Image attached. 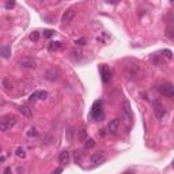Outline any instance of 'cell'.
Masks as SVG:
<instances>
[{
  "label": "cell",
  "instance_id": "obj_1",
  "mask_svg": "<svg viewBox=\"0 0 174 174\" xmlns=\"http://www.w3.org/2000/svg\"><path fill=\"white\" fill-rule=\"evenodd\" d=\"M15 124H16V117L15 116L7 114V116H4V117L2 118V121H0V131L7 132L8 129H11Z\"/></svg>",
  "mask_w": 174,
  "mask_h": 174
},
{
  "label": "cell",
  "instance_id": "obj_2",
  "mask_svg": "<svg viewBox=\"0 0 174 174\" xmlns=\"http://www.w3.org/2000/svg\"><path fill=\"white\" fill-rule=\"evenodd\" d=\"M90 117L95 121H101L104 118V110H102V101H97L94 102L93 109H91Z\"/></svg>",
  "mask_w": 174,
  "mask_h": 174
},
{
  "label": "cell",
  "instance_id": "obj_3",
  "mask_svg": "<svg viewBox=\"0 0 174 174\" xmlns=\"http://www.w3.org/2000/svg\"><path fill=\"white\" fill-rule=\"evenodd\" d=\"M139 72H140V68H139L138 64H128V66H125V75H127L129 79L138 78Z\"/></svg>",
  "mask_w": 174,
  "mask_h": 174
},
{
  "label": "cell",
  "instance_id": "obj_4",
  "mask_svg": "<svg viewBox=\"0 0 174 174\" xmlns=\"http://www.w3.org/2000/svg\"><path fill=\"white\" fill-rule=\"evenodd\" d=\"M152 109H154V114H155L156 118H163V116L166 114V109L159 101H154Z\"/></svg>",
  "mask_w": 174,
  "mask_h": 174
},
{
  "label": "cell",
  "instance_id": "obj_5",
  "mask_svg": "<svg viewBox=\"0 0 174 174\" xmlns=\"http://www.w3.org/2000/svg\"><path fill=\"white\" fill-rule=\"evenodd\" d=\"M159 91H161L162 95L168 98H174V86L172 83H165L159 87Z\"/></svg>",
  "mask_w": 174,
  "mask_h": 174
},
{
  "label": "cell",
  "instance_id": "obj_6",
  "mask_svg": "<svg viewBox=\"0 0 174 174\" xmlns=\"http://www.w3.org/2000/svg\"><path fill=\"white\" fill-rule=\"evenodd\" d=\"M100 72H101V78L104 83H109V80L112 79V71L110 68L106 67L105 64H101L100 66Z\"/></svg>",
  "mask_w": 174,
  "mask_h": 174
},
{
  "label": "cell",
  "instance_id": "obj_7",
  "mask_svg": "<svg viewBox=\"0 0 174 174\" xmlns=\"http://www.w3.org/2000/svg\"><path fill=\"white\" fill-rule=\"evenodd\" d=\"M122 116L127 121L132 120V110H131V104H129L128 100L122 101Z\"/></svg>",
  "mask_w": 174,
  "mask_h": 174
},
{
  "label": "cell",
  "instance_id": "obj_8",
  "mask_svg": "<svg viewBox=\"0 0 174 174\" xmlns=\"http://www.w3.org/2000/svg\"><path fill=\"white\" fill-rule=\"evenodd\" d=\"M105 152L104 151H100V152H95V154L91 155L90 158V163L91 165H101V163L105 162Z\"/></svg>",
  "mask_w": 174,
  "mask_h": 174
},
{
  "label": "cell",
  "instance_id": "obj_9",
  "mask_svg": "<svg viewBox=\"0 0 174 174\" xmlns=\"http://www.w3.org/2000/svg\"><path fill=\"white\" fill-rule=\"evenodd\" d=\"M74 18H75V10L74 8H68L67 11L63 14V16H61V22H63L64 25H68L70 22H72Z\"/></svg>",
  "mask_w": 174,
  "mask_h": 174
},
{
  "label": "cell",
  "instance_id": "obj_10",
  "mask_svg": "<svg viewBox=\"0 0 174 174\" xmlns=\"http://www.w3.org/2000/svg\"><path fill=\"white\" fill-rule=\"evenodd\" d=\"M118 128H120V121H118V118H113L112 121H109V124H108V127H106L109 134H113V135L117 134Z\"/></svg>",
  "mask_w": 174,
  "mask_h": 174
},
{
  "label": "cell",
  "instance_id": "obj_11",
  "mask_svg": "<svg viewBox=\"0 0 174 174\" xmlns=\"http://www.w3.org/2000/svg\"><path fill=\"white\" fill-rule=\"evenodd\" d=\"M48 97H49L48 91H34V93L30 95L29 101L30 102H34V101H37V100H46Z\"/></svg>",
  "mask_w": 174,
  "mask_h": 174
},
{
  "label": "cell",
  "instance_id": "obj_12",
  "mask_svg": "<svg viewBox=\"0 0 174 174\" xmlns=\"http://www.w3.org/2000/svg\"><path fill=\"white\" fill-rule=\"evenodd\" d=\"M19 66L22 68H36L37 61L34 59H23V60L19 61Z\"/></svg>",
  "mask_w": 174,
  "mask_h": 174
},
{
  "label": "cell",
  "instance_id": "obj_13",
  "mask_svg": "<svg viewBox=\"0 0 174 174\" xmlns=\"http://www.w3.org/2000/svg\"><path fill=\"white\" fill-rule=\"evenodd\" d=\"M59 162L61 163V165H67L68 162H70V152L67 151H61L60 155H59Z\"/></svg>",
  "mask_w": 174,
  "mask_h": 174
},
{
  "label": "cell",
  "instance_id": "obj_14",
  "mask_svg": "<svg viewBox=\"0 0 174 174\" xmlns=\"http://www.w3.org/2000/svg\"><path fill=\"white\" fill-rule=\"evenodd\" d=\"M61 48V42L60 41H53V42H50L49 45H48V50H49V52H56V50H59Z\"/></svg>",
  "mask_w": 174,
  "mask_h": 174
},
{
  "label": "cell",
  "instance_id": "obj_15",
  "mask_svg": "<svg viewBox=\"0 0 174 174\" xmlns=\"http://www.w3.org/2000/svg\"><path fill=\"white\" fill-rule=\"evenodd\" d=\"M19 113L22 116H26V117H30L32 116V109H30V106H20L19 108Z\"/></svg>",
  "mask_w": 174,
  "mask_h": 174
},
{
  "label": "cell",
  "instance_id": "obj_16",
  "mask_svg": "<svg viewBox=\"0 0 174 174\" xmlns=\"http://www.w3.org/2000/svg\"><path fill=\"white\" fill-rule=\"evenodd\" d=\"M57 75H59V74H57L56 70H49V71L46 72V79H48V80H56L57 78H59Z\"/></svg>",
  "mask_w": 174,
  "mask_h": 174
},
{
  "label": "cell",
  "instance_id": "obj_17",
  "mask_svg": "<svg viewBox=\"0 0 174 174\" xmlns=\"http://www.w3.org/2000/svg\"><path fill=\"white\" fill-rule=\"evenodd\" d=\"M2 54H3V57H4V59H8V57L11 56V46H10V45L3 46L2 48Z\"/></svg>",
  "mask_w": 174,
  "mask_h": 174
},
{
  "label": "cell",
  "instance_id": "obj_18",
  "mask_svg": "<svg viewBox=\"0 0 174 174\" xmlns=\"http://www.w3.org/2000/svg\"><path fill=\"white\" fill-rule=\"evenodd\" d=\"M2 87H3V90H4V91H8L10 88L12 87L11 83H10V80L7 79V78H3V79H2Z\"/></svg>",
  "mask_w": 174,
  "mask_h": 174
},
{
  "label": "cell",
  "instance_id": "obj_19",
  "mask_svg": "<svg viewBox=\"0 0 174 174\" xmlns=\"http://www.w3.org/2000/svg\"><path fill=\"white\" fill-rule=\"evenodd\" d=\"M95 146V140L94 139H87L86 143H84V150H91Z\"/></svg>",
  "mask_w": 174,
  "mask_h": 174
},
{
  "label": "cell",
  "instance_id": "obj_20",
  "mask_svg": "<svg viewBox=\"0 0 174 174\" xmlns=\"http://www.w3.org/2000/svg\"><path fill=\"white\" fill-rule=\"evenodd\" d=\"M15 155L18 156V158H26V151H25V148L18 147V148H16V151H15Z\"/></svg>",
  "mask_w": 174,
  "mask_h": 174
},
{
  "label": "cell",
  "instance_id": "obj_21",
  "mask_svg": "<svg viewBox=\"0 0 174 174\" xmlns=\"http://www.w3.org/2000/svg\"><path fill=\"white\" fill-rule=\"evenodd\" d=\"M54 34H56V32L54 30H44V33H42V36H44V38H50V37H53Z\"/></svg>",
  "mask_w": 174,
  "mask_h": 174
},
{
  "label": "cell",
  "instance_id": "obj_22",
  "mask_svg": "<svg viewBox=\"0 0 174 174\" xmlns=\"http://www.w3.org/2000/svg\"><path fill=\"white\" fill-rule=\"evenodd\" d=\"M29 38L32 40L33 42H37V41L40 40V33H38V32H33V33H30Z\"/></svg>",
  "mask_w": 174,
  "mask_h": 174
},
{
  "label": "cell",
  "instance_id": "obj_23",
  "mask_svg": "<svg viewBox=\"0 0 174 174\" xmlns=\"http://www.w3.org/2000/svg\"><path fill=\"white\" fill-rule=\"evenodd\" d=\"M79 138L82 139V140H87V131L84 128H82L79 131Z\"/></svg>",
  "mask_w": 174,
  "mask_h": 174
},
{
  "label": "cell",
  "instance_id": "obj_24",
  "mask_svg": "<svg viewBox=\"0 0 174 174\" xmlns=\"http://www.w3.org/2000/svg\"><path fill=\"white\" fill-rule=\"evenodd\" d=\"M4 7H6L7 10H11V8H14V7H15V2H14V0H8V2H6Z\"/></svg>",
  "mask_w": 174,
  "mask_h": 174
},
{
  "label": "cell",
  "instance_id": "obj_25",
  "mask_svg": "<svg viewBox=\"0 0 174 174\" xmlns=\"http://www.w3.org/2000/svg\"><path fill=\"white\" fill-rule=\"evenodd\" d=\"M27 136H29V138L37 136V129H36V128H30V129H29V132H27Z\"/></svg>",
  "mask_w": 174,
  "mask_h": 174
},
{
  "label": "cell",
  "instance_id": "obj_26",
  "mask_svg": "<svg viewBox=\"0 0 174 174\" xmlns=\"http://www.w3.org/2000/svg\"><path fill=\"white\" fill-rule=\"evenodd\" d=\"M162 53L165 54V56L168 57V59H172V56H173V54H172V52H170V50H168V49H165V50H163Z\"/></svg>",
  "mask_w": 174,
  "mask_h": 174
},
{
  "label": "cell",
  "instance_id": "obj_27",
  "mask_svg": "<svg viewBox=\"0 0 174 174\" xmlns=\"http://www.w3.org/2000/svg\"><path fill=\"white\" fill-rule=\"evenodd\" d=\"M86 42H87V40H86V38H80V40H78L75 44H78V45H84Z\"/></svg>",
  "mask_w": 174,
  "mask_h": 174
},
{
  "label": "cell",
  "instance_id": "obj_28",
  "mask_svg": "<svg viewBox=\"0 0 174 174\" xmlns=\"http://www.w3.org/2000/svg\"><path fill=\"white\" fill-rule=\"evenodd\" d=\"M4 174H14V173H12V169L10 168V166H8V168H6V169H4Z\"/></svg>",
  "mask_w": 174,
  "mask_h": 174
},
{
  "label": "cell",
  "instance_id": "obj_29",
  "mask_svg": "<svg viewBox=\"0 0 174 174\" xmlns=\"http://www.w3.org/2000/svg\"><path fill=\"white\" fill-rule=\"evenodd\" d=\"M61 173H63V169H61V168H59V169H56V170H54V172H53L52 174H61Z\"/></svg>",
  "mask_w": 174,
  "mask_h": 174
},
{
  "label": "cell",
  "instance_id": "obj_30",
  "mask_svg": "<svg viewBox=\"0 0 174 174\" xmlns=\"http://www.w3.org/2000/svg\"><path fill=\"white\" fill-rule=\"evenodd\" d=\"M106 134H109L108 129H101V136H106Z\"/></svg>",
  "mask_w": 174,
  "mask_h": 174
},
{
  "label": "cell",
  "instance_id": "obj_31",
  "mask_svg": "<svg viewBox=\"0 0 174 174\" xmlns=\"http://www.w3.org/2000/svg\"><path fill=\"white\" fill-rule=\"evenodd\" d=\"M124 174H132V172H125Z\"/></svg>",
  "mask_w": 174,
  "mask_h": 174
},
{
  "label": "cell",
  "instance_id": "obj_32",
  "mask_svg": "<svg viewBox=\"0 0 174 174\" xmlns=\"http://www.w3.org/2000/svg\"><path fill=\"white\" fill-rule=\"evenodd\" d=\"M172 166H173V168H174V161H173V163H172Z\"/></svg>",
  "mask_w": 174,
  "mask_h": 174
}]
</instances>
